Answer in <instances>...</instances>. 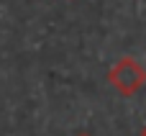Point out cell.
Wrapping results in <instances>:
<instances>
[{"mask_svg":"<svg viewBox=\"0 0 146 136\" xmlns=\"http://www.w3.org/2000/svg\"><path fill=\"white\" fill-rule=\"evenodd\" d=\"M141 136H146V126H144V131H141Z\"/></svg>","mask_w":146,"mask_h":136,"instance_id":"7a4b0ae2","label":"cell"},{"mask_svg":"<svg viewBox=\"0 0 146 136\" xmlns=\"http://www.w3.org/2000/svg\"><path fill=\"white\" fill-rule=\"evenodd\" d=\"M80 136H87V134H80Z\"/></svg>","mask_w":146,"mask_h":136,"instance_id":"3957f363","label":"cell"},{"mask_svg":"<svg viewBox=\"0 0 146 136\" xmlns=\"http://www.w3.org/2000/svg\"><path fill=\"white\" fill-rule=\"evenodd\" d=\"M108 80H110V85H113L121 95L128 98V95H136V93L146 85V69L133 59V57H123V59H118V62L110 67Z\"/></svg>","mask_w":146,"mask_h":136,"instance_id":"6da1fadb","label":"cell"}]
</instances>
